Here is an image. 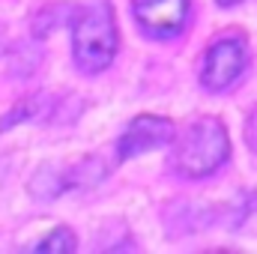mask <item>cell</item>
<instances>
[{
	"instance_id": "cell-10",
	"label": "cell",
	"mask_w": 257,
	"mask_h": 254,
	"mask_svg": "<svg viewBox=\"0 0 257 254\" xmlns=\"http://www.w3.org/2000/svg\"><path fill=\"white\" fill-rule=\"evenodd\" d=\"M3 45H6V42H3V30H0V54H3Z\"/></svg>"
},
{
	"instance_id": "cell-9",
	"label": "cell",
	"mask_w": 257,
	"mask_h": 254,
	"mask_svg": "<svg viewBox=\"0 0 257 254\" xmlns=\"http://www.w3.org/2000/svg\"><path fill=\"white\" fill-rule=\"evenodd\" d=\"M221 6H230V3H239V0H218Z\"/></svg>"
},
{
	"instance_id": "cell-1",
	"label": "cell",
	"mask_w": 257,
	"mask_h": 254,
	"mask_svg": "<svg viewBox=\"0 0 257 254\" xmlns=\"http://www.w3.org/2000/svg\"><path fill=\"white\" fill-rule=\"evenodd\" d=\"M117 54V27L111 6L96 0L75 18V60L84 72H102Z\"/></svg>"
},
{
	"instance_id": "cell-7",
	"label": "cell",
	"mask_w": 257,
	"mask_h": 254,
	"mask_svg": "<svg viewBox=\"0 0 257 254\" xmlns=\"http://www.w3.org/2000/svg\"><path fill=\"white\" fill-rule=\"evenodd\" d=\"M239 227L248 230V233H257V197L245 206V212H242V218H239Z\"/></svg>"
},
{
	"instance_id": "cell-2",
	"label": "cell",
	"mask_w": 257,
	"mask_h": 254,
	"mask_svg": "<svg viewBox=\"0 0 257 254\" xmlns=\"http://www.w3.org/2000/svg\"><path fill=\"white\" fill-rule=\"evenodd\" d=\"M227 132L218 120L203 117L186 129V135L177 141L174 150V162L180 168V174L186 177H206L215 168H221V162L227 159Z\"/></svg>"
},
{
	"instance_id": "cell-3",
	"label": "cell",
	"mask_w": 257,
	"mask_h": 254,
	"mask_svg": "<svg viewBox=\"0 0 257 254\" xmlns=\"http://www.w3.org/2000/svg\"><path fill=\"white\" fill-rule=\"evenodd\" d=\"M242 69H245V42L239 36H227L206 51L200 78L209 90H224L242 75Z\"/></svg>"
},
{
	"instance_id": "cell-6",
	"label": "cell",
	"mask_w": 257,
	"mask_h": 254,
	"mask_svg": "<svg viewBox=\"0 0 257 254\" xmlns=\"http://www.w3.org/2000/svg\"><path fill=\"white\" fill-rule=\"evenodd\" d=\"M36 251H57V254H69L75 251V236H72V230L69 227H57L51 236H45L39 245H36Z\"/></svg>"
},
{
	"instance_id": "cell-4",
	"label": "cell",
	"mask_w": 257,
	"mask_h": 254,
	"mask_svg": "<svg viewBox=\"0 0 257 254\" xmlns=\"http://www.w3.org/2000/svg\"><path fill=\"white\" fill-rule=\"evenodd\" d=\"M171 138H174L171 120H162V117H138L123 132L117 156H120V162H126L132 156H141V153H150V150L165 147Z\"/></svg>"
},
{
	"instance_id": "cell-5",
	"label": "cell",
	"mask_w": 257,
	"mask_h": 254,
	"mask_svg": "<svg viewBox=\"0 0 257 254\" xmlns=\"http://www.w3.org/2000/svg\"><path fill=\"white\" fill-rule=\"evenodd\" d=\"M138 21L156 36H174L186 27L189 0H135Z\"/></svg>"
},
{
	"instance_id": "cell-8",
	"label": "cell",
	"mask_w": 257,
	"mask_h": 254,
	"mask_svg": "<svg viewBox=\"0 0 257 254\" xmlns=\"http://www.w3.org/2000/svg\"><path fill=\"white\" fill-rule=\"evenodd\" d=\"M245 135H248V147L257 153V111L248 117V129H245Z\"/></svg>"
}]
</instances>
